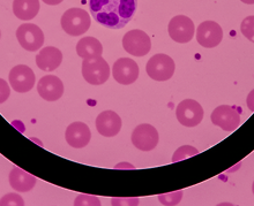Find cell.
I'll list each match as a JSON object with an SVG mask.
<instances>
[{"instance_id": "obj_1", "label": "cell", "mask_w": 254, "mask_h": 206, "mask_svg": "<svg viewBox=\"0 0 254 206\" xmlns=\"http://www.w3.org/2000/svg\"><path fill=\"white\" fill-rule=\"evenodd\" d=\"M90 14L97 23L109 29H122L135 15L137 0H89Z\"/></svg>"}, {"instance_id": "obj_2", "label": "cell", "mask_w": 254, "mask_h": 206, "mask_svg": "<svg viewBox=\"0 0 254 206\" xmlns=\"http://www.w3.org/2000/svg\"><path fill=\"white\" fill-rule=\"evenodd\" d=\"M61 24L63 30L69 36H81L90 28V15L84 9L69 8L63 14Z\"/></svg>"}, {"instance_id": "obj_3", "label": "cell", "mask_w": 254, "mask_h": 206, "mask_svg": "<svg viewBox=\"0 0 254 206\" xmlns=\"http://www.w3.org/2000/svg\"><path fill=\"white\" fill-rule=\"evenodd\" d=\"M82 76L91 85H101L110 78V67L102 55L83 59Z\"/></svg>"}, {"instance_id": "obj_4", "label": "cell", "mask_w": 254, "mask_h": 206, "mask_svg": "<svg viewBox=\"0 0 254 206\" xmlns=\"http://www.w3.org/2000/svg\"><path fill=\"white\" fill-rule=\"evenodd\" d=\"M175 69L176 65L174 59L163 53L153 55L146 66L148 76L158 82L170 80L175 74Z\"/></svg>"}, {"instance_id": "obj_5", "label": "cell", "mask_w": 254, "mask_h": 206, "mask_svg": "<svg viewBox=\"0 0 254 206\" xmlns=\"http://www.w3.org/2000/svg\"><path fill=\"white\" fill-rule=\"evenodd\" d=\"M124 50L134 57H144L151 48L150 37L142 30L134 29L125 34L123 38Z\"/></svg>"}, {"instance_id": "obj_6", "label": "cell", "mask_w": 254, "mask_h": 206, "mask_svg": "<svg viewBox=\"0 0 254 206\" xmlns=\"http://www.w3.org/2000/svg\"><path fill=\"white\" fill-rule=\"evenodd\" d=\"M16 38L26 51H38L44 44V34L41 28L33 23H24L17 28Z\"/></svg>"}, {"instance_id": "obj_7", "label": "cell", "mask_w": 254, "mask_h": 206, "mask_svg": "<svg viewBox=\"0 0 254 206\" xmlns=\"http://www.w3.org/2000/svg\"><path fill=\"white\" fill-rule=\"evenodd\" d=\"M176 117L179 124L185 127H196L203 119V108L194 99H185L177 106Z\"/></svg>"}, {"instance_id": "obj_8", "label": "cell", "mask_w": 254, "mask_h": 206, "mask_svg": "<svg viewBox=\"0 0 254 206\" xmlns=\"http://www.w3.org/2000/svg\"><path fill=\"white\" fill-rule=\"evenodd\" d=\"M168 31L172 41L185 44L192 41L195 27H194L193 21L190 17L185 15H177L172 17L169 22Z\"/></svg>"}, {"instance_id": "obj_9", "label": "cell", "mask_w": 254, "mask_h": 206, "mask_svg": "<svg viewBox=\"0 0 254 206\" xmlns=\"http://www.w3.org/2000/svg\"><path fill=\"white\" fill-rule=\"evenodd\" d=\"M160 141L157 129L151 124H139L132 132V143L136 149L148 152L156 148Z\"/></svg>"}, {"instance_id": "obj_10", "label": "cell", "mask_w": 254, "mask_h": 206, "mask_svg": "<svg viewBox=\"0 0 254 206\" xmlns=\"http://www.w3.org/2000/svg\"><path fill=\"white\" fill-rule=\"evenodd\" d=\"M211 122L224 131H234L241 124V114L235 107L221 105L211 113Z\"/></svg>"}, {"instance_id": "obj_11", "label": "cell", "mask_w": 254, "mask_h": 206, "mask_svg": "<svg viewBox=\"0 0 254 206\" xmlns=\"http://www.w3.org/2000/svg\"><path fill=\"white\" fill-rule=\"evenodd\" d=\"M223 40V30L215 21H204L196 29V41L206 48L216 47Z\"/></svg>"}, {"instance_id": "obj_12", "label": "cell", "mask_w": 254, "mask_h": 206, "mask_svg": "<svg viewBox=\"0 0 254 206\" xmlns=\"http://www.w3.org/2000/svg\"><path fill=\"white\" fill-rule=\"evenodd\" d=\"M36 82L33 69L26 65H17L9 72V83L12 88L19 93L29 92Z\"/></svg>"}, {"instance_id": "obj_13", "label": "cell", "mask_w": 254, "mask_h": 206, "mask_svg": "<svg viewBox=\"0 0 254 206\" xmlns=\"http://www.w3.org/2000/svg\"><path fill=\"white\" fill-rule=\"evenodd\" d=\"M139 66L134 60L129 58H121L114 64L112 75L119 84L129 85L134 83L139 78Z\"/></svg>"}, {"instance_id": "obj_14", "label": "cell", "mask_w": 254, "mask_h": 206, "mask_svg": "<svg viewBox=\"0 0 254 206\" xmlns=\"http://www.w3.org/2000/svg\"><path fill=\"white\" fill-rule=\"evenodd\" d=\"M37 91L47 102H56L64 95L63 81L55 75L44 76L38 82Z\"/></svg>"}, {"instance_id": "obj_15", "label": "cell", "mask_w": 254, "mask_h": 206, "mask_svg": "<svg viewBox=\"0 0 254 206\" xmlns=\"http://www.w3.org/2000/svg\"><path fill=\"white\" fill-rule=\"evenodd\" d=\"M66 142L74 149H82L89 144L91 132L89 127L83 122H73L66 129Z\"/></svg>"}, {"instance_id": "obj_16", "label": "cell", "mask_w": 254, "mask_h": 206, "mask_svg": "<svg viewBox=\"0 0 254 206\" xmlns=\"http://www.w3.org/2000/svg\"><path fill=\"white\" fill-rule=\"evenodd\" d=\"M96 129L104 137H114L122 129V119L114 111H104L96 118Z\"/></svg>"}, {"instance_id": "obj_17", "label": "cell", "mask_w": 254, "mask_h": 206, "mask_svg": "<svg viewBox=\"0 0 254 206\" xmlns=\"http://www.w3.org/2000/svg\"><path fill=\"white\" fill-rule=\"evenodd\" d=\"M63 53L59 48L48 46L42 48L36 55L37 67L44 72H54L62 65Z\"/></svg>"}, {"instance_id": "obj_18", "label": "cell", "mask_w": 254, "mask_h": 206, "mask_svg": "<svg viewBox=\"0 0 254 206\" xmlns=\"http://www.w3.org/2000/svg\"><path fill=\"white\" fill-rule=\"evenodd\" d=\"M36 182V177L31 175L30 173L26 172V170L17 168V167H14L10 170L9 184L17 193H28V191L33 189Z\"/></svg>"}, {"instance_id": "obj_19", "label": "cell", "mask_w": 254, "mask_h": 206, "mask_svg": "<svg viewBox=\"0 0 254 206\" xmlns=\"http://www.w3.org/2000/svg\"><path fill=\"white\" fill-rule=\"evenodd\" d=\"M40 12V0H14L13 13L22 21L33 20Z\"/></svg>"}, {"instance_id": "obj_20", "label": "cell", "mask_w": 254, "mask_h": 206, "mask_svg": "<svg viewBox=\"0 0 254 206\" xmlns=\"http://www.w3.org/2000/svg\"><path fill=\"white\" fill-rule=\"evenodd\" d=\"M76 53L80 58L88 59L94 58L103 53V46L101 41L95 37H83L77 41Z\"/></svg>"}, {"instance_id": "obj_21", "label": "cell", "mask_w": 254, "mask_h": 206, "mask_svg": "<svg viewBox=\"0 0 254 206\" xmlns=\"http://www.w3.org/2000/svg\"><path fill=\"white\" fill-rule=\"evenodd\" d=\"M197 153H199V151H197L195 148H193V146H190V145L181 146V148L174 153V156H172V163H178L181 162V160L188 159L190 157L197 155Z\"/></svg>"}, {"instance_id": "obj_22", "label": "cell", "mask_w": 254, "mask_h": 206, "mask_svg": "<svg viewBox=\"0 0 254 206\" xmlns=\"http://www.w3.org/2000/svg\"><path fill=\"white\" fill-rule=\"evenodd\" d=\"M241 31L249 41L254 43V15L248 16L243 20L241 24Z\"/></svg>"}, {"instance_id": "obj_23", "label": "cell", "mask_w": 254, "mask_h": 206, "mask_svg": "<svg viewBox=\"0 0 254 206\" xmlns=\"http://www.w3.org/2000/svg\"><path fill=\"white\" fill-rule=\"evenodd\" d=\"M183 198V191H177V193L164 194L158 196L162 205H177Z\"/></svg>"}, {"instance_id": "obj_24", "label": "cell", "mask_w": 254, "mask_h": 206, "mask_svg": "<svg viewBox=\"0 0 254 206\" xmlns=\"http://www.w3.org/2000/svg\"><path fill=\"white\" fill-rule=\"evenodd\" d=\"M23 206V198L17 194H8L0 200V206Z\"/></svg>"}, {"instance_id": "obj_25", "label": "cell", "mask_w": 254, "mask_h": 206, "mask_svg": "<svg viewBox=\"0 0 254 206\" xmlns=\"http://www.w3.org/2000/svg\"><path fill=\"white\" fill-rule=\"evenodd\" d=\"M10 96V89L8 83L5 80L0 79V104L5 103Z\"/></svg>"}, {"instance_id": "obj_26", "label": "cell", "mask_w": 254, "mask_h": 206, "mask_svg": "<svg viewBox=\"0 0 254 206\" xmlns=\"http://www.w3.org/2000/svg\"><path fill=\"white\" fill-rule=\"evenodd\" d=\"M246 104H248V107L250 108V111L254 112V89L249 93L248 98H246Z\"/></svg>"}, {"instance_id": "obj_27", "label": "cell", "mask_w": 254, "mask_h": 206, "mask_svg": "<svg viewBox=\"0 0 254 206\" xmlns=\"http://www.w3.org/2000/svg\"><path fill=\"white\" fill-rule=\"evenodd\" d=\"M42 1L47 3V5H51V6H55V5H59V3L63 2L64 0H42Z\"/></svg>"}, {"instance_id": "obj_28", "label": "cell", "mask_w": 254, "mask_h": 206, "mask_svg": "<svg viewBox=\"0 0 254 206\" xmlns=\"http://www.w3.org/2000/svg\"><path fill=\"white\" fill-rule=\"evenodd\" d=\"M241 1L244 3H248V5H253L254 3V0H241Z\"/></svg>"}, {"instance_id": "obj_29", "label": "cell", "mask_w": 254, "mask_h": 206, "mask_svg": "<svg viewBox=\"0 0 254 206\" xmlns=\"http://www.w3.org/2000/svg\"><path fill=\"white\" fill-rule=\"evenodd\" d=\"M252 191H253V195H254V182H253V186H252Z\"/></svg>"}, {"instance_id": "obj_30", "label": "cell", "mask_w": 254, "mask_h": 206, "mask_svg": "<svg viewBox=\"0 0 254 206\" xmlns=\"http://www.w3.org/2000/svg\"><path fill=\"white\" fill-rule=\"evenodd\" d=\"M0 37H1V33H0Z\"/></svg>"}]
</instances>
